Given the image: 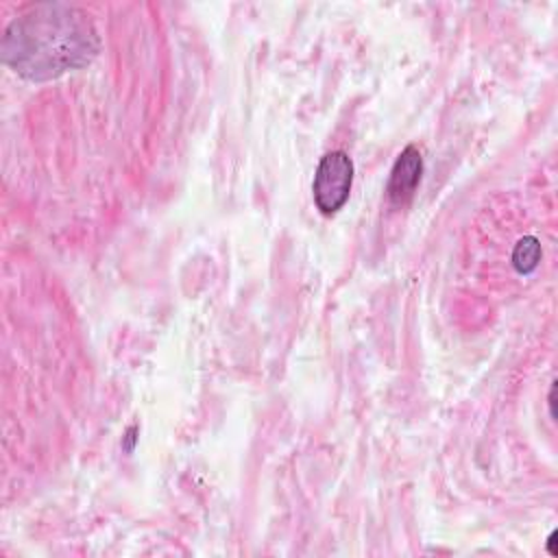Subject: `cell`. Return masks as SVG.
Returning a JSON list of instances; mask_svg holds the SVG:
<instances>
[{"instance_id":"cell-1","label":"cell","mask_w":558,"mask_h":558,"mask_svg":"<svg viewBox=\"0 0 558 558\" xmlns=\"http://www.w3.org/2000/svg\"><path fill=\"white\" fill-rule=\"evenodd\" d=\"M98 50L87 15L70 4L28 7L4 31L2 59L20 76L48 81L83 68Z\"/></svg>"},{"instance_id":"cell-2","label":"cell","mask_w":558,"mask_h":558,"mask_svg":"<svg viewBox=\"0 0 558 558\" xmlns=\"http://www.w3.org/2000/svg\"><path fill=\"white\" fill-rule=\"evenodd\" d=\"M353 185V161L342 150L327 153L316 168L312 194L320 214L331 216L344 207Z\"/></svg>"},{"instance_id":"cell-3","label":"cell","mask_w":558,"mask_h":558,"mask_svg":"<svg viewBox=\"0 0 558 558\" xmlns=\"http://www.w3.org/2000/svg\"><path fill=\"white\" fill-rule=\"evenodd\" d=\"M421 174H423V157L418 153L416 146H405L392 170H390V179H388V198L392 205H405L416 187H418V181H421Z\"/></svg>"},{"instance_id":"cell-4","label":"cell","mask_w":558,"mask_h":558,"mask_svg":"<svg viewBox=\"0 0 558 558\" xmlns=\"http://www.w3.org/2000/svg\"><path fill=\"white\" fill-rule=\"evenodd\" d=\"M541 262V244L534 235L521 238L512 248V266L517 272L527 275L532 272Z\"/></svg>"}]
</instances>
